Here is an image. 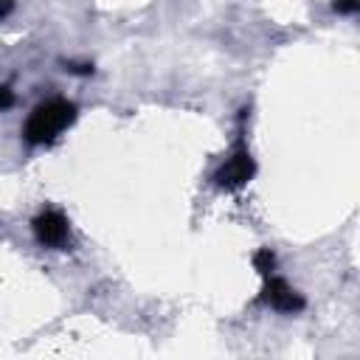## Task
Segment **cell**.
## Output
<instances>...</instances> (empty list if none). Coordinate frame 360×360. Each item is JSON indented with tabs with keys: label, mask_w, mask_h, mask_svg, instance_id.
<instances>
[{
	"label": "cell",
	"mask_w": 360,
	"mask_h": 360,
	"mask_svg": "<svg viewBox=\"0 0 360 360\" xmlns=\"http://www.w3.org/2000/svg\"><path fill=\"white\" fill-rule=\"evenodd\" d=\"M34 233L42 245L48 248H59L65 245L68 239V219L59 214V211H42L37 219H34Z\"/></svg>",
	"instance_id": "obj_4"
},
{
	"label": "cell",
	"mask_w": 360,
	"mask_h": 360,
	"mask_svg": "<svg viewBox=\"0 0 360 360\" xmlns=\"http://www.w3.org/2000/svg\"><path fill=\"white\" fill-rule=\"evenodd\" d=\"M8 8H11V0H3V3H0V14H6Z\"/></svg>",
	"instance_id": "obj_8"
},
{
	"label": "cell",
	"mask_w": 360,
	"mask_h": 360,
	"mask_svg": "<svg viewBox=\"0 0 360 360\" xmlns=\"http://www.w3.org/2000/svg\"><path fill=\"white\" fill-rule=\"evenodd\" d=\"M335 11L352 14V11H357V0H335Z\"/></svg>",
	"instance_id": "obj_6"
},
{
	"label": "cell",
	"mask_w": 360,
	"mask_h": 360,
	"mask_svg": "<svg viewBox=\"0 0 360 360\" xmlns=\"http://www.w3.org/2000/svg\"><path fill=\"white\" fill-rule=\"evenodd\" d=\"M267 281H264V301L273 307V309H278V312H301L304 309V298L284 281V278H278V276H264Z\"/></svg>",
	"instance_id": "obj_3"
},
{
	"label": "cell",
	"mask_w": 360,
	"mask_h": 360,
	"mask_svg": "<svg viewBox=\"0 0 360 360\" xmlns=\"http://www.w3.org/2000/svg\"><path fill=\"white\" fill-rule=\"evenodd\" d=\"M253 174H256V160L250 158V152H248L245 146H239V149L217 169L214 180H217L219 188H239V186H245Z\"/></svg>",
	"instance_id": "obj_2"
},
{
	"label": "cell",
	"mask_w": 360,
	"mask_h": 360,
	"mask_svg": "<svg viewBox=\"0 0 360 360\" xmlns=\"http://www.w3.org/2000/svg\"><path fill=\"white\" fill-rule=\"evenodd\" d=\"M76 121V107L65 98H48L34 107V112L25 121V141L28 143H48L53 141L62 129H68Z\"/></svg>",
	"instance_id": "obj_1"
},
{
	"label": "cell",
	"mask_w": 360,
	"mask_h": 360,
	"mask_svg": "<svg viewBox=\"0 0 360 360\" xmlns=\"http://www.w3.org/2000/svg\"><path fill=\"white\" fill-rule=\"evenodd\" d=\"M253 267H256L262 276H270V273H273V267H276V256L270 253V248L256 250V256H253Z\"/></svg>",
	"instance_id": "obj_5"
},
{
	"label": "cell",
	"mask_w": 360,
	"mask_h": 360,
	"mask_svg": "<svg viewBox=\"0 0 360 360\" xmlns=\"http://www.w3.org/2000/svg\"><path fill=\"white\" fill-rule=\"evenodd\" d=\"M14 101V96H11V90L8 87H0V107H8Z\"/></svg>",
	"instance_id": "obj_7"
}]
</instances>
